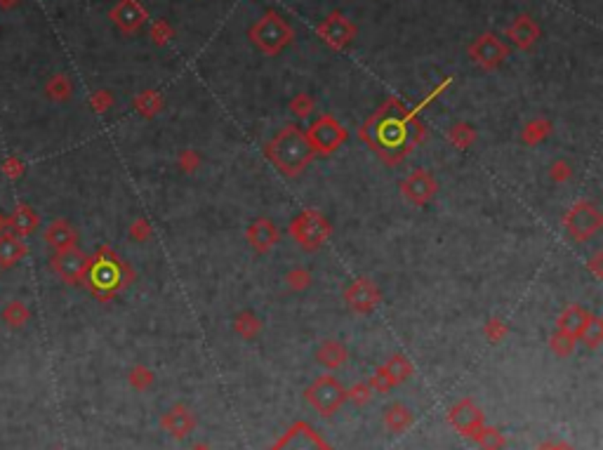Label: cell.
<instances>
[{
    "label": "cell",
    "mask_w": 603,
    "mask_h": 450,
    "mask_svg": "<svg viewBox=\"0 0 603 450\" xmlns=\"http://www.w3.org/2000/svg\"><path fill=\"white\" fill-rule=\"evenodd\" d=\"M413 118H417L413 111H406L398 101H389L363 125L359 134L387 165H398L413 149L408 130Z\"/></svg>",
    "instance_id": "cell-1"
},
{
    "label": "cell",
    "mask_w": 603,
    "mask_h": 450,
    "mask_svg": "<svg viewBox=\"0 0 603 450\" xmlns=\"http://www.w3.org/2000/svg\"><path fill=\"white\" fill-rule=\"evenodd\" d=\"M264 153L288 177L304 172V168L311 163V158L316 156L307 132L297 125H285L281 132H276L274 139L264 146Z\"/></svg>",
    "instance_id": "cell-2"
},
{
    "label": "cell",
    "mask_w": 603,
    "mask_h": 450,
    "mask_svg": "<svg viewBox=\"0 0 603 450\" xmlns=\"http://www.w3.org/2000/svg\"><path fill=\"white\" fill-rule=\"evenodd\" d=\"M134 279V272L130 269L111 248H99L95 257H90V269L85 276L88 288L92 290L95 297L102 302L111 300L118 295L130 281Z\"/></svg>",
    "instance_id": "cell-3"
},
{
    "label": "cell",
    "mask_w": 603,
    "mask_h": 450,
    "mask_svg": "<svg viewBox=\"0 0 603 450\" xmlns=\"http://www.w3.org/2000/svg\"><path fill=\"white\" fill-rule=\"evenodd\" d=\"M290 236L295 239L297 246H302L304 250H316L321 248L323 243L330 239L333 234V227H330L328 217L321 215L319 210L309 208L302 210L300 215L290 222Z\"/></svg>",
    "instance_id": "cell-4"
},
{
    "label": "cell",
    "mask_w": 603,
    "mask_h": 450,
    "mask_svg": "<svg viewBox=\"0 0 603 450\" xmlns=\"http://www.w3.org/2000/svg\"><path fill=\"white\" fill-rule=\"evenodd\" d=\"M603 227V215L594 203L580 201L568 210L566 215V229L578 243H585L594 239L596 231Z\"/></svg>",
    "instance_id": "cell-5"
},
{
    "label": "cell",
    "mask_w": 603,
    "mask_h": 450,
    "mask_svg": "<svg viewBox=\"0 0 603 450\" xmlns=\"http://www.w3.org/2000/svg\"><path fill=\"white\" fill-rule=\"evenodd\" d=\"M307 137H309L316 153H326L328 156V153L337 151L342 144H345L349 132L340 120L333 118V115H321L319 120L311 123V127L307 130Z\"/></svg>",
    "instance_id": "cell-6"
},
{
    "label": "cell",
    "mask_w": 603,
    "mask_h": 450,
    "mask_svg": "<svg viewBox=\"0 0 603 450\" xmlns=\"http://www.w3.org/2000/svg\"><path fill=\"white\" fill-rule=\"evenodd\" d=\"M50 265H52V272L60 276L64 283H69V286H81V283H85L90 257L85 253H81L78 248H69V250H62V253H55Z\"/></svg>",
    "instance_id": "cell-7"
},
{
    "label": "cell",
    "mask_w": 603,
    "mask_h": 450,
    "mask_svg": "<svg viewBox=\"0 0 603 450\" xmlns=\"http://www.w3.org/2000/svg\"><path fill=\"white\" fill-rule=\"evenodd\" d=\"M380 300H382V293H380L377 283L370 279H356L345 288V302L349 304V309H354L356 314L375 311Z\"/></svg>",
    "instance_id": "cell-8"
},
{
    "label": "cell",
    "mask_w": 603,
    "mask_h": 450,
    "mask_svg": "<svg viewBox=\"0 0 603 450\" xmlns=\"http://www.w3.org/2000/svg\"><path fill=\"white\" fill-rule=\"evenodd\" d=\"M436 191H438L436 179H434L424 168L410 172V175L401 182V194H403L413 205H427L436 196Z\"/></svg>",
    "instance_id": "cell-9"
},
{
    "label": "cell",
    "mask_w": 603,
    "mask_h": 450,
    "mask_svg": "<svg viewBox=\"0 0 603 450\" xmlns=\"http://www.w3.org/2000/svg\"><path fill=\"white\" fill-rule=\"evenodd\" d=\"M307 396H309V401L321 410V413L330 415L335 408H340L342 401H345V389H342L333 377H321V380H316L314 384H311Z\"/></svg>",
    "instance_id": "cell-10"
},
{
    "label": "cell",
    "mask_w": 603,
    "mask_h": 450,
    "mask_svg": "<svg viewBox=\"0 0 603 450\" xmlns=\"http://www.w3.org/2000/svg\"><path fill=\"white\" fill-rule=\"evenodd\" d=\"M274 450H330V448L314 434L311 427H307V424H295V427L278 441V446Z\"/></svg>",
    "instance_id": "cell-11"
},
{
    "label": "cell",
    "mask_w": 603,
    "mask_h": 450,
    "mask_svg": "<svg viewBox=\"0 0 603 450\" xmlns=\"http://www.w3.org/2000/svg\"><path fill=\"white\" fill-rule=\"evenodd\" d=\"M45 243L55 250V253H62V250H69V248H76L78 243V231L71 222L67 220H55L48 224L43 234Z\"/></svg>",
    "instance_id": "cell-12"
},
{
    "label": "cell",
    "mask_w": 603,
    "mask_h": 450,
    "mask_svg": "<svg viewBox=\"0 0 603 450\" xmlns=\"http://www.w3.org/2000/svg\"><path fill=\"white\" fill-rule=\"evenodd\" d=\"M248 241L250 246L257 250V253H269L271 248L278 243V229L276 224L267 220V217H262V220H255L248 227Z\"/></svg>",
    "instance_id": "cell-13"
},
{
    "label": "cell",
    "mask_w": 603,
    "mask_h": 450,
    "mask_svg": "<svg viewBox=\"0 0 603 450\" xmlns=\"http://www.w3.org/2000/svg\"><path fill=\"white\" fill-rule=\"evenodd\" d=\"M38 227H41V217H38L36 210L31 208V205H26V203H19L17 208H15V212L10 215V220H8L10 234L19 236V239L36 234Z\"/></svg>",
    "instance_id": "cell-14"
},
{
    "label": "cell",
    "mask_w": 603,
    "mask_h": 450,
    "mask_svg": "<svg viewBox=\"0 0 603 450\" xmlns=\"http://www.w3.org/2000/svg\"><path fill=\"white\" fill-rule=\"evenodd\" d=\"M26 248L24 241L19 239V236L10 234V231H5V234H0V267L8 269V267H15L19 260H24L26 257Z\"/></svg>",
    "instance_id": "cell-15"
},
{
    "label": "cell",
    "mask_w": 603,
    "mask_h": 450,
    "mask_svg": "<svg viewBox=\"0 0 603 450\" xmlns=\"http://www.w3.org/2000/svg\"><path fill=\"white\" fill-rule=\"evenodd\" d=\"M589 316H592V314H589L585 307L570 304V307H566V309L561 311V316H559V330L570 332V335L580 337V332L585 330Z\"/></svg>",
    "instance_id": "cell-16"
},
{
    "label": "cell",
    "mask_w": 603,
    "mask_h": 450,
    "mask_svg": "<svg viewBox=\"0 0 603 450\" xmlns=\"http://www.w3.org/2000/svg\"><path fill=\"white\" fill-rule=\"evenodd\" d=\"M255 36H257L259 45L267 48L269 52H276V50L285 43V29L278 19H267V22H262V27L257 29Z\"/></svg>",
    "instance_id": "cell-17"
},
{
    "label": "cell",
    "mask_w": 603,
    "mask_h": 450,
    "mask_svg": "<svg viewBox=\"0 0 603 450\" xmlns=\"http://www.w3.org/2000/svg\"><path fill=\"white\" fill-rule=\"evenodd\" d=\"M29 318H31V311L22 300H12L10 304L3 309V321L10 328H22V325L29 323Z\"/></svg>",
    "instance_id": "cell-18"
},
{
    "label": "cell",
    "mask_w": 603,
    "mask_h": 450,
    "mask_svg": "<svg viewBox=\"0 0 603 450\" xmlns=\"http://www.w3.org/2000/svg\"><path fill=\"white\" fill-rule=\"evenodd\" d=\"M345 358H347V349L340 342H335V339H328V342L319 349V361L330 365V368L342 365L345 363Z\"/></svg>",
    "instance_id": "cell-19"
},
{
    "label": "cell",
    "mask_w": 603,
    "mask_h": 450,
    "mask_svg": "<svg viewBox=\"0 0 603 450\" xmlns=\"http://www.w3.org/2000/svg\"><path fill=\"white\" fill-rule=\"evenodd\" d=\"M233 328H236V332L241 337L250 339V337H255L259 330H262V321H259L252 311H241L236 316V321H233Z\"/></svg>",
    "instance_id": "cell-20"
},
{
    "label": "cell",
    "mask_w": 603,
    "mask_h": 450,
    "mask_svg": "<svg viewBox=\"0 0 603 450\" xmlns=\"http://www.w3.org/2000/svg\"><path fill=\"white\" fill-rule=\"evenodd\" d=\"M448 139L457 146V149H469V146L476 141V132H474V127H471V125L457 123V125L450 127Z\"/></svg>",
    "instance_id": "cell-21"
},
{
    "label": "cell",
    "mask_w": 603,
    "mask_h": 450,
    "mask_svg": "<svg viewBox=\"0 0 603 450\" xmlns=\"http://www.w3.org/2000/svg\"><path fill=\"white\" fill-rule=\"evenodd\" d=\"M580 337L585 339L587 346L596 349V346L601 344V339H603V321L592 314V316H589V321H587V325H585V330L580 332Z\"/></svg>",
    "instance_id": "cell-22"
},
{
    "label": "cell",
    "mask_w": 603,
    "mask_h": 450,
    "mask_svg": "<svg viewBox=\"0 0 603 450\" xmlns=\"http://www.w3.org/2000/svg\"><path fill=\"white\" fill-rule=\"evenodd\" d=\"M549 130H552V125L547 120H535V123L526 125V130H523V141L526 144H540L542 139L549 137Z\"/></svg>",
    "instance_id": "cell-23"
},
{
    "label": "cell",
    "mask_w": 603,
    "mask_h": 450,
    "mask_svg": "<svg viewBox=\"0 0 603 450\" xmlns=\"http://www.w3.org/2000/svg\"><path fill=\"white\" fill-rule=\"evenodd\" d=\"M575 342H578V337H575V335L563 332V330H556L554 337H552V349L556 353H561V356H566V353H570L575 349Z\"/></svg>",
    "instance_id": "cell-24"
},
{
    "label": "cell",
    "mask_w": 603,
    "mask_h": 450,
    "mask_svg": "<svg viewBox=\"0 0 603 450\" xmlns=\"http://www.w3.org/2000/svg\"><path fill=\"white\" fill-rule=\"evenodd\" d=\"M450 417L455 420L457 427H462V429L469 427V422H471V427H474V424L478 422V413L469 406V403H462V406H457L455 413H452Z\"/></svg>",
    "instance_id": "cell-25"
},
{
    "label": "cell",
    "mask_w": 603,
    "mask_h": 450,
    "mask_svg": "<svg viewBox=\"0 0 603 450\" xmlns=\"http://www.w3.org/2000/svg\"><path fill=\"white\" fill-rule=\"evenodd\" d=\"M285 283H288L293 290H307L311 283H314V279H311V274L307 269H293V272H288V276H285Z\"/></svg>",
    "instance_id": "cell-26"
},
{
    "label": "cell",
    "mask_w": 603,
    "mask_h": 450,
    "mask_svg": "<svg viewBox=\"0 0 603 450\" xmlns=\"http://www.w3.org/2000/svg\"><path fill=\"white\" fill-rule=\"evenodd\" d=\"M165 424H167V427H170L177 436H181V432H184L186 427H191V420H189V415H186L184 410L177 408V410H174V413L165 420Z\"/></svg>",
    "instance_id": "cell-27"
},
{
    "label": "cell",
    "mask_w": 603,
    "mask_h": 450,
    "mask_svg": "<svg viewBox=\"0 0 603 450\" xmlns=\"http://www.w3.org/2000/svg\"><path fill=\"white\" fill-rule=\"evenodd\" d=\"M151 234H153V229H151V224L144 220V217L134 220L132 227H130V236H132L134 241H139V243H144V241L151 239Z\"/></svg>",
    "instance_id": "cell-28"
},
{
    "label": "cell",
    "mask_w": 603,
    "mask_h": 450,
    "mask_svg": "<svg viewBox=\"0 0 603 450\" xmlns=\"http://www.w3.org/2000/svg\"><path fill=\"white\" fill-rule=\"evenodd\" d=\"M549 177L554 179V182H568L570 177H573V170H570V163H566V160H554L552 168H549Z\"/></svg>",
    "instance_id": "cell-29"
},
{
    "label": "cell",
    "mask_w": 603,
    "mask_h": 450,
    "mask_svg": "<svg viewBox=\"0 0 603 450\" xmlns=\"http://www.w3.org/2000/svg\"><path fill=\"white\" fill-rule=\"evenodd\" d=\"M504 335H507V325L502 323V318H490L488 323H485V337H488L490 342H500Z\"/></svg>",
    "instance_id": "cell-30"
},
{
    "label": "cell",
    "mask_w": 603,
    "mask_h": 450,
    "mask_svg": "<svg viewBox=\"0 0 603 450\" xmlns=\"http://www.w3.org/2000/svg\"><path fill=\"white\" fill-rule=\"evenodd\" d=\"M179 165H181V170H184V172H196V170L200 168V156H198V153L193 151V149L181 151Z\"/></svg>",
    "instance_id": "cell-31"
},
{
    "label": "cell",
    "mask_w": 603,
    "mask_h": 450,
    "mask_svg": "<svg viewBox=\"0 0 603 450\" xmlns=\"http://www.w3.org/2000/svg\"><path fill=\"white\" fill-rule=\"evenodd\" d=\"M290 108H293L295 115H300V118H307V115L314 111V101H311L307 94H300L293 104H290Z\"/></svg>",
    "instance_id": "cell-32"
},
{
    "label": "cell",
    "mask_w": 603,
    "mask_h": 450,
    "mask_svg": "<svg viewBox=\"0 0 603 450\" xmlns=\"http://www.w3.org/2000/svg\"><path fill=\"white\" fill-rule=\"evenodd\" d=\"M130 380H132L134 384H139V387H144V384L151 382V372L144 370V368H134L132 375H130Z\"/></svg>",
    "instance_id": "cell-33"
},
{
    "label": "cell",
    "mask_w": 603,
    "mask_h": 450,
    "mask_svg": "<svg viewBox=\"0 0 603 450\" xmlns=\"http://www.w3.org/2000/svg\"><path fill=\"white\" fill-rule=\"evenodd\" d=\"M601 260H603V253H596V255L592 257V260H589V265H587V267H589V269H592V272H594V276H596V279H603Z\"/></svg>",
    "instance_id": "cell-34"
},
{
    "label": "cell",
    "mask_w": 603,
    "mask_h": 450,
    "mask_svg": "<svg viewBox=\"0 0 603 450\" xmlns=\"http://www.w3.org/2000/svg\"><path fill=\"white\" fill-rule=\"evenodd\" d=\"M403 415H408L403 408H391V424H394V427H398L401 422L408 420V417H403Z\"/></svg>",
    "instance_id": "cell-35"
},
{
    "label": "cell",
    "mask_w": 603,
    "mask_h": 450,
    "mask_svg": "<svg viewBox=\"0 0 603 450\" xmlns=\"http://www.w3.org/2000/svg\"><path fill=\"white\" fill-rule=\"evenodd\" d=\"M5 229H8V220H5V217L0 215V234H5Z\"/></svg>",
    "instance_id": "cell-36"
},
{
    "label": "cell",
    "mask_w": 603,
    "mask_h": 450,
    "mask_svg": "<svg viewBox=\"0 0 603 450\" xmlns=\"http://www.w3.org/2000/svg\"><path fill=\"white\" fill-rule=\"evenodd\" d=\"M196 450H205V448H196Z\"/></svg>",
    "instance_id": "cell-37"
}]
</instances>
